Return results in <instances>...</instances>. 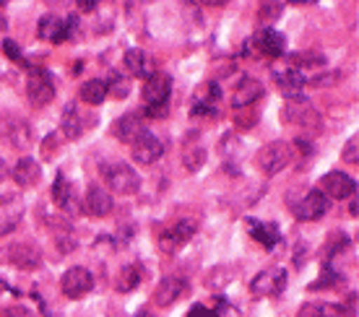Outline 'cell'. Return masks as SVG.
<instances>
[{"label":"cell","instance_id":"cell-1","mask_svg":"<svg viewBox=\"0 0 359 317\" xmlns=\"http://www.w3.org/2000/svg\"><path fill=\"white\" fill-rule=\"evenodd\" d=\"M170 94H172V78L167 73L154 71L144 81V120H164L170 115Z\"/></svg>","mask_w":359,"mask_h":317},{"label":"cell","instance_id":"cell-2","mask_svg":"<svg viewBox=\"0 0 359 317\" xmlns=\"http://www.w3.org/2000/svg\"><path fill=\"white\" fill-rule=\"evenodd\" d=\"M281 120H284L287 125L297 127V130H299V138H310V141L323 130L320 112H318L313 104H307L305 99L287 101L284 109H281Z\"/></svg>","mask_w":359,"mask_h":317},{"label":"cell","instance_id":"cell-3","mask_svg":"<svg viewBox=\"0 0 359 317\" xmlns=\"http://www.w3.org/2000/svg\"><path fill=\"white\" fill-rule=\"evenodd\" d=\"M102 177L107 182V190L117 192V195H135L141 190V177L135 172L130 164L126 162H112V164H102Z\"/></svg>","mask_w":359,"mask_h":317},{"label":"cell","instance_id":"cell-4","mask_svg":"<svg viewBox=\"0 0 359 317\" xmlns=\"http://www.w3.org/2000/svg\"><path fill=\"white\" fill-rule=\"evenodd\" d=\"M292 162H294L292 143H284V141L266 143L261 151L255 154V167H258V172L266 174V177H273V174L284 172Z\"/></svg>","mask_w":359,"mask_h":317},{"label":"cell","instance_id":"cell-5","mask_svg":"<svg viewBox=\"0 0 359 317\" xmlns=\"http://www.w3.org/2000/svg\"><path fill=\"white\" fill-rule=\"evenodd\" d=\"M198 232V221L196 218H177L172 221L170 227H164L159 232V250L164 255H175L180 253V247H185L196 237Z\"/></svg>","mask_w":359,"mask_h":317},{"label":"cell","instance_id":"cell-6","mask_svg":"<svg viewBox=\"0 0 359 317\" xmlns=\"http://www.w3.org/2000/svg\"><path fill=\"white\" fill-rule=\"evenodd\" d=\"M284 289H287V268H281V265L263 268L250 281V294L255 300H273Z\"/></svg>","mask_w":359,"mask_h":317},{"label":"cell","instance_id":"cell-7","mask_svg":"<svg viewBox=\"0 0 359 317\" xmlns=\"http://www.w3.org/2000/svg\"><path fill=\"white\" fill-rule=\"evenodd\" d=\"M219 101H222V86L216 81H206L201 83L193 94V104H190V118L198 120V118H206V120H214L222 115V109H219Z\"/></svg>","mask_w":359,"mask_h":317},{"label":"cell","instance_id":"cell-8","mask_svg":"<svg viewBox=\"0 0 359 317\" xmlns=\"http://www.w3.org/2000/svg\"><path fill=\"white\" fill-rule=\"evenodd\" d=\"M271 76H273L278 91L287 97V101L302 99V91H305V86H307L305 73L292 68V65L284 60V63H271Z\"/></svg>","mask_w":359,"mask_h":317},{"label":"cell","instance_id":"cell-9","mask_svg":"<svg viewBox=\"0 0 359 317\" xmlns=\"http://www.w3.org/2000/svg\"><path fill=\"white\" fill-rule=\"evenodd\" d=\"M27 97L32 101V107H47L50 101H55V81L50 71H45L42 65H32L29 68Z\"/></svg>","mask_w":359,"mask_h":317},{"label":"cell","instance_id":"cell-10","mask_svg":"<svg viewBox=\"0 0 359 317\" xmlns=\"http://www.w3.org/2000/svg\"><path fill=\"white\" fill-rule=\"evenodd\" d=\"M328 206H331L328 198L318 188L307 190L302 198H289V211L294 213L297 221H318L328 213Z\"/></svg>","mask_w":359,"mask_h":317},{"label":"cell","instance_id":"cell-11","mask_svg":"<svg viewBox=\"0 0 359 317\" xmlns=\"http://www.w3.org/2000/svg\"><path fill=\"white\" fill-rule=\"evenodd\" d=\"M0 138L11 146V148H21L27 151L32 146V127L21 115H13V112H3L0 115Z\"/></svg>","mask_w":359,"mask_h":317},{"label":"cell","instance_id":"cell-12","mask_svg":"<svg viewBox=\"0 0 359 317\" xmlns=\"http://www.w3.org/2000/svg\"><path fill=\"white\" fill-rule=\"evenodd\" d=\"M250 47L255 55H263V57H269V60H278V57H284L287 52V39L281 31L271 27H261L250 39Z\"/></svg>","mask_w":359,"mask_h":317},{"label":"cell","instance_id":"cell-13","mask_svg":"<svg viewBox=\"0 0 359 317\" xmlns=\"http://www.w3.org/2000/svg\"><path fill=\"white\" fill-rule=\"evenodd\" d=\"M60 289L68 300H83L89 297L91 289H94V276H91L89 268L83 265H73L63 273V281H60Z\"/></svg>","mask_w":359,"mask_h":317},{"label":"cell","instance_id":"cell-14","mask_svg":"<svg viewBox=\"0 0 359 317\" xmlns=\"http://www.w3.org/2000/svg\"><path fill=\"white\" fill-rule=\"evenodd\" d=\"M318 185H320L318 190L323 192L325 198H333V200H346L351 195H357V182L351 180L346 172H339V169L323 174Z\"/></svg>","mask_w":359,"mask_h":317},{"label":"cell","instance_id":"cell-15","mask_svg":"<svg viewBox=\"0 0 359 317\" xmlns=\"http://www.w3.org/2000/svg\"><path fill=\"white\" fill-rule=\"evenodd\" d=\"M53 203L65 216H79L81 213V200L73 192V185L68 182V177L60 172L55 174V182H53Z\"/></svg>","mask_w":359,"mask_h":317},{"label":"cell","instance_id":"cell-16","mask_svg":"<svg viewBox=\"0 0 359 317\" xmlns=\"http://www.w3.org/2000/svg\"><path fill=\"white\" fill-rule=\"evenodd\" d=\"M115 203H112V192L102 185H89L86 188V195H83L81 211L91 218H104L112 213Z\"/></svg>","mask_w":359,"mask_h":317},{"label":"cell","instance_id":"cell-17","mask_svg":"<svg viewBox=\"0 0 359 317\" xmlns=\"http://www.w3.org/2000/svg\"><path fill=\"white\" fill-rule=\"evenodd\" d=\"M6 260H8L16 271H36L42 265V253L39 247H34L32 242H13L6 250Z\"/></svg>","mask_w":359,"mask_h":317},{"label":"cell","instance_id":"cell-18","mask_svg":"<svg viewBox=\"0 0 359 317\" xmlns=\"http://www.w3.org/2000/svg\"><path fill=\"white\" fill-rule=\"evenodd\" d=\"M263 94H266V86H263L258 78H252V76H243L232 91V109L255 107V104L263 99Z\"/></svg>","mask_w":359,"mask_h":317},{"label":"cell","instance_id":"cell-19","mask_svg":"<svg viewBox=\"0 0 359 317\" xmlns=\"http://www.w3.org/2000/svg\"><path fill=\"white\" fill-rule=\"evenodd\" d=\"M24 218V200L16 192L0 195V237L11 234L18 227V221Z\"/></svg>","mask_w":359,"mask_h":317},{"label":"cell","instance_id":"cell-20","mask_svg":"<svg viewBox=\"0 0 359 317\" xmlns=\"http://www.w3.org/2000/svg\"><path fill=\"white\" fill-rule=\"evenodd\" d=\"M146 130H149V125L144 122V115H138V112H128V115H123V118H117L112 122V136L130 146L144 136Z\"/></svg>","mask_w":359,"mask_h":317},{"label":"cell","instance_id":"cell-21","mask_svg":"<svg viewBox=\"0 0 359 317\" xmlns=\"http://www.w3.org/2000/svg\"><path fill=\"white\" fill-rule=\"evenodd\" d=\"M188 294V281L180 276H164L159 286L154 289V304L159 307H172L177 300H182Z\"/></svg>","mask_w":359,"mask_h":317},{"label":"cell","instance_id":"cell-22","mask_svg":"<svg viewBox=\"0 0 359 317\" xmlns=\"http://www.w3.org/2000/svg\"><path fill=\"white\" fill-rule=\"evenodd\" d=\"M164 148H167V146H164L162 138L154 136L151 130H146L144 136L133 143V159L138 164H154L164 156Z\"/></svg>","mask_w":359,"mask_h":317},{"label":"cell","instance_id":"cell-23","mask_svg":"<svg viewBox=\"0 0 359 317\" xmlns=\"http://www.w3.org/2000/svg\"><path fill=\"white\" fill-rule=\"evenodd\" d=\"M36 36L45 39V42H50V45L68 42V18L55 16V13L42 16L39 18V24H36Z\"/></svg>","mask_w":359,"mask_h":317},{"label":"cell","instance_id":"cell-24","mask_svg":"<svg viewBox=\"0 0 359 317\" xmlns=\"http://www.w3.org/2000/svg\"><path fill=\"white\" fill-rule=\"evenodd\" d=\"M245 227H248V234L266 250H273L281 242V232H278L276 224H266L258 218H245Z\"/></svg>","mask_w":359,"mask_h":317},{"label":"cell","instance_id":"cell-25","mask_svg":"<svg viewBox=\"0 0 359 317\" xmlns=\"http://www.w3.org/2000/svg\"><path fill=\"white\" fill-rule=\"evenodd\" d=\"M11 177H13V182H16L18 188H34L36 182H39V177H42V167H39L36 159L24 156V159H18V162L13 164Z\"/></svg>","mask_w":359,"mask_h":317},{"label":"cell","instance_id":"cell-26","mask_svg":"<svg viewBox=\"0 0 359 317\" xmlns=\"http://www.w3.org/2000/svg\"><path fill=\"white\" fill-rule=\"evenodd\" d=\"M50 232H53V242L57 247V253L60 255H71L76 253V247H79V237H76V229L68 224V221H50Z\"/></svg>","mask_w":359,"mask_h":317},{"label":"cell","instance_id":"cell-27","mask_svg":"<svg viewBox=\"0 0 359 317\" xmlns=\"http://www.w3.org/2000/svg\"><path fill=\"white\" fill-rule=\"evenodd\" d=\"M60 130L68 141H76V138L83 136V122H81V109L76 101H68L63 109V120H60Z\"/></svg>","mask_w":359,"mask_h":317},{"label":"cell","instance_id":"cell-28","mask_svg":"<svg viewBox=\"0 0 359 317\" xmlns=\"http://www.w3.org/2000/svg\"><path fill=\"white\" fill-rule=\"evenodd\" d=\"M144 279H146L144 263L126 265V268L120 271V276H117V291H120V294H130V291H135L144 283Z\"/></svg>","mask_w":359,"mask_h":317},{"label":"cell","instance_id":"cell-29","mask_svg":"<svg viewBox=\"0 0 359 317\" xmlns=\"http://www.w3.org/2000/svg\"><path fill=\"white\" fill-rule=\"evenodd\" d=\"M126 68L130 76L135 78H149L154 73V65H151V57L144 52V50H128L126 52Z\"/></svg>","mask_w":359,"mask_h":317},{"label":"cell","instance_id":"cell-30","mask_svg":"<svg viewBox=\"0 0 359 317\" xmlns=\"http://www.w3.org/2000/svg\"><path fill=\"white\" fill-rule=\"evenodd\" d=\"M297 317H346V309L341 304H331V302H310L302 304Z\"/></svg>","mask_w":359,"mask_h":317},{"label":"cell","instance_id":"cell-31","mask_svg":"<svg viewBox=\"0 0 359 317\" xmlns=\"http://www.w3.org/2000/svg\"><path fill=\"white\" fill-rule=\"evenodd\" d=\"M79 97H81L86 104L97 107V104H102V101L107 99V81H104V78H89V81H83Z\"/></svg>","mask_w":359,"mask_h":317},{"label":"cell","instance_id":"cell-32","mask_svg":"<svg viewBox=\"0 0 359 317\" xmlns=\"http://www.w3.org/2000/svg\"><path fill=\"white\" fill-rule=\"evenodd\" d=\"M287 63L297 71H315V68H323L325 65V57L320 52H292L287 57Z\"/></svg>","mask_w":359,"mask_h":317},{"label":"cell","instance_id":"cell-33","mask_svg":"<svg viewBox=\"0 0 359 317\" xmlns=\"http://www.w3.org/2000/svg\"><path fill=\"white\" fill-rule=\"evenodd\" d=\"M341 283H344L341 273L336 271L333 265H323V268H320V276H318V279H315L307 289H310V291H323V289H333V286H341Z\"/></svg>","mask_w":359,"mask_h":317},{"label":"cell","instance_id":"cell-34","mask_svg":"<svg viewBox=\"0 0 359 317\" xmlns=\"http://www.w3.org/2000/svg\"><path fill=\"white\" fill-rule=\"evenodd\" d=\"M182 164H185V169H188V172H198V169L206 164V148H203V146H198V143L188 146V148H185V154H182Z\"/></svg>","mask_w":359,"mask_h":317},{"label":"cell","instance_id":"cell-35","mask_svg":"<svg viewBox=\"0 0 359 317\" xmlns=\"http://www.w3.org/2000/svg\"><path fill=\"white\" fill-rule=\"evenodd\" d=\"M351 245V239L341 232H333L328 239H325V247H323V263H328V258H336V255L346 250Z\"/></svg>","mask_w":359,"mask_h":317},{"label":"cell","instance_id":"cell-36","mask_svg":"<svg viewBox=\"0 0 359 317\" xmlns=\"http://www.w3.org/2000/svg\"><path fill=\"white\" fill-rule=\"evenodd\" d=\"M107 94H112L115 99H126L128 94H130V81H128V76H123V73H112L107 81Z\"/></svg>","mask_w":359,"mask_h":317},{"label":"cell","instance_id":"cell-37","mask_svg":"<svg viewBox=\"0 0 359 317\" xmlns=\"http://www.w3.org/2000/svg\"><path fill=\"white\" fill-rule=\"evenodd\" d=\"M234 122H237L240 130H252L255 122H258V107H248V112L245 109H234Z\"/></svg>","mask_w":359,"mask_h":317},{"label":"cell","instance_id":"cell-38","mask_svg":"<svg viewBox=\"0 0 359 317\" xmlns=\"http://www.w3.org/2000/svg\"><path fill=\"white\" fill-rule=\"evenodd\" d=\"M281 13H284V3H261L258 6V18H261L263 24H269V27Z\"/></svg>","mask_w":359,"mask_h":317},{"label":"cell","instance_id":"cell-39","mask_svg":"<svg viewBox=\"0 0 359 317\" xmlns=\"http://www.w3.org/2000/svg\"><path fill=\"white\" fill-rule=\"evenodd\" d=\"M3 52H6V57H8L11 63L21 65V68H32V63H29L27 57H24V52L18 50L13 39H6V42H3Z\"/></svg>","mask_w":359,"mask_h":317},{"label":"cell","instance_id":"cell-40","mask_svg":"<svg viewBox=\"0 0 359 317\" xmlns=\"http://www.w3.org/2000/svg\"><path fill=\"white\" fill-rule=\"evenodd\" d=\"M359 138L357 136H354V138H351V141H346V146H344V162H346V164H357L359 162V151H357V148H359Z\"/></svg>","mask_w":359,"mask_h":317},{"label":"cell","instance_id":"cell-41","mask_svg":"<svg viewBox=\"0 0 359 317\" xmlns=\"http://www.w3.org/2000/svg\"><path fill=\"white\" fill-rule=\"evenodd\" d=\"M336 78H341V73L339 71H331V73H323V76H318L313 81H307L310 86H328V83H336Z\"/></svg>","mask_w":359,"mask_h":317},{"label":"cell","instance_id":"cell-42","mask_svg":"<svg viewBox=\"0 0 359 317\" xmlns=\"http://www.w3.org/2000/svg\"><path fill=\"white\" fill-rule=\"evenodd\" d=\"M0 317H36V315L27 307H6L0 309Z\"/></svg>","mask_w":359,"mask_h":317},{"label":"cell","instance_id":"cell-43","mask_svg":"<svg viewBox=\"0 0 359 317\" xmlns=\"http://www.w3.org/2000/svg\"><path fill=\"white\" fill-rule=\"evenodd\" d=\"M185 317H216V312H214V309L203 307V304H193V307H190V312Z\"/></svg>","mask_w":359,"mask_h":317},{"label":"cell","instance_id":"cell-44","mask_svg":"<svg viewBox=\"0 0 359 317\" xmlns=\"http://www.w3.org/2000/svg\"><path fill=\"white\" fill-rule=\"evenodd\" d=\"M234 148H237V138H234V136H224V138H222V154L229 156Z\"/></svg>","mask_w":359,"mask_h":317},{"label":"cell","instance_id":"cell-45","mask_svg":"<svg viewBox=\"0 0 359 317\" xmlns=\"http://www.w3.org/2000/svg\"><path fill=\"white\" fill-rule=\"evenodd\" d=\"M8 29V16H6V6L0 3V31H6Z\"/></svg>","mask_w":359,"mask_h":317},{"label":"cell","instance_id":"cell-46","mask_svg":"<svg viewBox=\"0 0 359 317\" xmlns=\"http://www.w3.org/2000/svg\"><path fill=\"white\" fill-rule=\"evenodd\" d=\"M99 6L97 3H79V10H81V13H91V10H97Z\"/></svg>","mask_w":359,"mask_h":317},{"label":"cell","instance_id":"cell-47","mask_svg":"<svg viewBox=\"0 0 359 317\" xmlns=\"http://www.w3.org/2000/svg\"><path fill=\"white\" fill-rule=\"evenodd\" d=\"M8 177V164L3 162V156H0V180H6Z\"/></svg>","mask_w":359,"mask_h":317},{"label":"cell","instance_id":"cell-48","mask_svg":"<svg viewBox=\"0 0 359 317\" xmlns=\"http://www.w3.org/2000/svg\"><path fill=\"white\" fill-rule=\"evenodd\" d=\"M133 317H156V315H154L151 309H146V307H141V309H138V312H135V315H133Z\"/></svg>","mask_w":359,"mask_h":317},{"label":"cell","instance_id":"cell-49","mask_svg":"<svg viewBox=\"0 0 359 317\" xmlns=\"http://www.w3.org/2000/svg\"><path fill=\"white\" fill-rule=\"evenodd\" d=\"M349 213H351V216H357V195H351V206H349Z\"/></svg>","mask_w":359,"mask_h":317},{"label":"cell","instance_id":"cell-50","mask_svg":"<svg viewBox=\"0 0 359 317\" xmlns=\"http://www.w3.org/2000/svg\"><path fill=\"white\" fill-rule=\"evenodd\" d=\"M3 289H6V281H0V294H3Z\"/></svg>","mask_w":359,"mask_h":317}]
</instances>
